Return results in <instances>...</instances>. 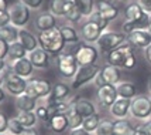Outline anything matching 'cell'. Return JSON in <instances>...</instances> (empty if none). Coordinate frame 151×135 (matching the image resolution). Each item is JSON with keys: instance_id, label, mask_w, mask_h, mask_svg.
I'll list each match as a JSON object with an SVG mask.
<instances>
[{"instance_id": "6da1fadb", "label": "cell", "mask_w": 151, "mask_h": 135, "mask_svg": "<svg viewBox=\"0 0 151 135\" xmlns=\"http://www.w3.org/2000/svg\"><path fill=\"white\" fill-rule=\"evenodd\" d=\"M106 64L116 66L124 70H133L137 64L136 55H134V47L130 43H123L120 47L106 54Z\"/></svg>"}, {"instance_id": "7a4b0ae2", "label": "cell", "mask_w": 151, "mask_h": 135, "mask_svg": "<svg viewBox=\"0 0 151 135\" xmlns=\"http://www.w3.org/2000/svg\"><path fill=\"white\" fill-rule=\"evenodd\" d=\"M37 39H38L40 47L44 48L47 53H50L51 55H58L59 53H62L66 44L62 34H61L59 27H54L51 30L38 33Z\"/></svg>"}, {"instance_id": "3957f363", "label": "cell", "mask_w": 151, "mask_h": 135, "mask_svg": "<svg viewBox=\"0 0 151 135\" xmlns=\"http://www.w3.org/2000/svg\"><path fill=\"white\" fill-rule=\"evenodd\" d=\"M0 85H3V88L7 91V94L13 95L14 98H16V97H19V95L26 94L27 85H28V80L17 75L13 70L10 68V66H7V68L4 70L3 75L0 77Z\"/></svg>"}, {"instance_id": "277c9868", "label": "cell", "mask_w": 151, "mask_h": 135, "mask_svg": "<svg viewBox=\"0 0 151 135\" xmlns=\"http://www.w3.org/2000/svg\"><path fill=\"white\" fill-rule=\"evenodd\" d=\"M55 66H57L59 75L66 80H72L79 68L75 54L64 53V51L59 53L58 55H55Z\"/></svg>"}, {"instance_id": "5b68a950", "label": "cell", "mask_w": 151, "mask_h": 135, "mask_svg": "<svg viewBox=\"0 0 151 135\" xmlns=\"http://www.w3.org/2000/svg\"><path fill=\"white\" fill-rule=\"evenodd\" d=\"M126 41H127V36L124 33L113 31V30H106L99 37V40L96 41V46H98L99 51L107 54L110 51H113V50H116L117 47H120Z\"/></svg>"}, {"instance_id": "8992f818", "label": "cell", "mask_w": 151, "mask_h": 135, "mask_svg": "<svg viewBox=\"0 0 151 135\" xmlns=\"http://www.w3.org/2000/svg\"><path fill=\"white\" fill-rule=\"evenodd\" d=\"M150 19H151V16L145 13L137 1L129 3V4L126 6L124 20L132 21L133 24L136 26V28H147L148 23H150Z\"/></svg>"}, {"instance_id": "52a82bcc", "label": "cell", "mask_w": 151, "mask_h": 135, "mask_svg": "<svg viewBox=\"0 0 151 135\" xmlns=\"http://www.w3.org/2000/svg\"><path fill=\"white\" fill-rule=\"evenodd\" d=\"M9 14H10V23L19 28H26V26L31 20V9H28L20 0L9 6Z\"/></svg>"}, {"instance_id": "ba28073f", "label": "cell", "mask_w": 151, "mask_h": 135, "mask_svg": "<svg viewBox=\"0 0 151 135\" xmlns=\"http://www.w3.org/2000/svg\"><path fill=\"white\" fill-rule=\"evenodd\" d=\"M130 115L138 121H147L151 118V97L136 95L132 100Z\"/></svg>"}, {"instance_id": "9c48e42d", "label": "cell", "mask_w": 151, "mask_h": 135, "mask_svg": "<svg viewBox=\"0 0 151 135\" xmlns=\"http://www.w3.org/2000/svg\"><path fill=\"white\" fill-rule=\"evenodd\" d=\"M119 82H122V70L110 64H106L100 68L99 74L95 78V85L98 88L103 85H117Z\"/></svg>"}, {"instance_id": "30bf717a", "label": "cell", "mask_w": 151, "mask_h": 135, "mask_svg": "<svg viewBox=\"0 0 151 135\" xmlns=\"http://www.w3.org/2000/svg\"><path fill=\"white\" fill-rule=\"evenodd\" d=\"M100 71V67L98 64H88V66H79L78 71L75 77L72 78V82H71V87L72 90H79L83 85H86L88 82L91 81H95L96 75L99 74Z\"/></svg>"}, {"instance_id": "8fae6325", "label": "cell", "mask_w": 151, "mask_h": 135, "mask_svg": "<svg viewBox=\"0 0 151 135\" xmlns=\"http://www.w3.org/2000/svg\"><path fill=\"white\" fill-rule=\"evenodd\" d=\"M52 93V84L51 81L44 78H30L27 85L26 94L33 97L35 100H47Z\"/></svg>"}, {"instance_id": "7c38bea8", "label": "cell", "mask_w": 151, "mask_h": 135, "mask_svg": "<svg viewBox=\"0 0 151 135\" xmlns=\"http://www.w3.org/2000/svg\"><path fill=\"white\" fill-rule=\"evenodd\" d=\"M75 57L78 60L79 66H88V64H96L99 58V48L93 44H81L76 51Z\"/></svg>"}, {"instance_id": "4fadbf2b", "label": "cell", "mask_w": 151, "mask_h": 135, "mask_svg": "<svg viewBox=\"0 0 151 135\" xmlns=\"http://www.w3.org/2000/svg\"><path fill=\"white\" fill-rule=\"evenodd\" d=\"M117 98H119V94H117V88H116V85H103V87L98 88L96 100H98L99 105L102 108L109 109V108L116 102Z\"/></svg>"}, {"instance_id": "5bb4252c", "label": "cell", "mask_w": 151, "mask_h": 135, "mask_svg": "<svg viewBox=\"0 0 151 135\" xmlns=\"http://www.w3.org/2000/svg\"><path fill=\"white\" fill-rule=\"evenodd\" d=\"M127 43H130L134 48H145L151 44V33L147 28H137L127 34Z\"/></svg>"}, {"instance_id": "9a60e30c", "label": "cell", "mask_w": 151, "mask_h": 135, "mask_svg": "<svg viewBox=\"0 0 151 135\" xmlns=\"http://www.w3.org/2000/svg\"><path fill=\"white\" fill-rule=\"evenodd\" d=\"M9 66H10V68L13 70L16 74L23 77V78H26V80H30L33 77L34 70H35V67L33 66V63H31V60L28 57L16 60L13 63H9Z\"/></svg>"}, {"instance_id": "2e32d148", "label": "cell", "mask_w": 151, "mask_h": 135, "mask_svg": "<svg viewBox=\"0 0 151 135\" xmlns=\"http://www.w3.org/2000/svg\"><path fill=\"white\" fill-rule=\"evenodd\" d=\"M103 30L93 21L88 20L86 23L82 24L81 27V37L88 43V44H96V41L99 40V37L102 36Z\"/></svg>"}, {"instance_id": "e0dca14e", "label": "cell", "mask_w": 151, "mask_h": 135, "mask_svg": "<svg viewBox=\"0 0 151 135\" xmlns=\"http://www.w3.org/2000/svg\"><path fill=\"white\" fill-rule=\"evenodd\" d=\"M27 57L31 60L33 66L37 70H47V68H50V66H51V54L47 53L45 50L41 47L35 48L31 53H28Z\"/></svg>"}, {"instance_id": "ac0fdd59", "label": "cell", "mask_w": 151, "mask_h": 135, "mask_svg": "<svg viewBox=\"0 0 151 135\" xmlns=\"http://www.w3.org/2000/svg\"><path fill=\"white\" fill-rule=\"evenodd\" d=\"M45 127L48 129H51L54 134L61 135L65 131L69 129V122H68V117L66 114H54L51 115L50 121L45 124Z\"/></svg>"}, {"instance_id": "d6986e66", "label": "cell", "mask_w": 151, "mask_h": 135, "mask_svg": "<svg viewBox=\"0 0 151 135\" xmlns=\"http://www.w3.org/2000/svg\"><path fill=\"white\" fill-rule=\"evenodd\" d=\"M96 10L99 14L107 20L109 23L113 20H116L119 17V7L113 3V1H107V0H99L96 3Z\"/></svg>"}, {"instance_id": "ffe728a7", "label": "cell", "mask_w": 151, "mask_h": 135, "mask_svg": "<svg viewBox=\"0 0 151 135\" xmlns=\"http://www.w3.org/2000/svg\"><path fill=\"white\" fill-rule=\"evenodd\" d=\"M130 105H132V100H127V98H117L116 102L109 108L110 115H112L113 118H116V120L127 118V117L130 115Z\"/></svg>"}, {"instance_id": "44dd1931", "label": "cell", "mask_w": 151, "mask_h": 135, "mask_svg": "<svg viewBox=\"0 0 151 135\" xmlns=\"http://www.w3.org/2000/svg\"><path fill=\"white\" fill-rule=\"evenodd\" d=\"M34 27L38 33L47 31V30H51L54 27H57V20H55V16L51 14L50 12H44V13H38L35 20H34Z\"/></svg>"}, {"instance_id": "7402d4cb", "label": "cell", "mask_w": 151, "mask_h": 135, "mask_svg": "<svg viewBox=\"0 0 151 135\" xmlns=\"http://www.w3.org/2000/svg\"><path fill=\"white\" fill-rule=\"evenodd\" d=\"M73 109L81 114L83 118L86 117H91L93 114H98V108L95 105V102L88 100V98H75L72 102Z\"/></svg>"}, {"instance_id": "603a6c76", "label": "cell", "mask_w": 151, "mask_h": 135, "mask_svg": "<svg viewBox=\"0 0 151 135\" xmlns=\"http://www.w3.org/2000/svg\"><path fill=\"white\" fill-rule=\"evenodd\" d=\"M71 90H72V87L68 85L66 82H62V81L55 82L52 85V93H51V95H50L47 100L50 102L66 101V100L69 98V95H71Z\"/></svg>"}, {"instance_id": "cb8c5ba5", "label": "cell", "mask_w": 151, "mask_h": 135, "mask_svg": "<svg viewBox=\"0 0 151 135\" xmlns=\"http://www.w3.org/2000/svg\"><path fill=\"white\" fill-rule=\"evenodd\" d=\"M19 41L24 46V48H26L28 53H31V51H34L35 48L40 47L38 44V39L34 36L30 30H27V28H20L19 31Z\"/></svg>"}, {"instance_id": "d4e9b609", "label": "cell", "mask_w": 151, "mask_h": 135, "mask_svg": "<svg viewBox=\"0 0 151 135\" xmlns=\"http://www.w3.org/2000/svg\"><path fill=\"white\" fill-rule=\"evenodd\" d=\"M16 108L17 111H34L38 105V100H35L28 94H23L16 97Z\"/></svg>"}, {"instance_id": "484cf974", "label": "cell", "mask_w": 151, "mask_h": 135, "mask_svg": "<svg viewBox=\"0 0 151 135\" xmlns=\"http://www.w3.org/2000/svg\"><path fill=\"white\" fill-rule=\"evenodd\" d=\"M116 88H117L119 98L133 100L137 95V87H136V84H133L130 81H122L116 85Z\"/></svg>"}, {"instance_id": "4316f807", "label": "cell", "mask_w": 151, "mask_h": 135, "mask_svg": "<svg viewBox=\"0 0 151 135\" xmlns=\"http://www.w3.org/2000/svg\"><path fill=\"white\" fill-rule=\"evenodd\" d=\"M16 118L21 122V125L24 127L26 129H31V128H35L37 122H38V118L34 111H19Z\"/></svg>"}, {"instance_id": "83f0119b", "label": "cell", "mask_w": 151, "mask_h": 135, "mask_svg": "<svg viewBox=\"0 0 151 135\" xmlns=\"http://www.w3.org/2000/svg\"><path fill=\"white\" fill-rule=\"evenodd\" d=\"M27 55H28V51L24 48V46H23L20 41H16V43H12L10 47H9L7 60H9V63H13V61H16V60L24 58Z\"/></svg>"}, {"instance_id": "f1b7e54d", "label": "cell", "mask_w": 151, "mask_h": 135, "mask_svg": "<svg viewBox=\"0 0 151 135\" xmlns=\"http://www.w3.org/2000/svg\"><path fill=\"white\" fill-rule=\"evenodd\" d=\"M19 31H20L19 27L13 26L10 23V24H7L4 27H0V39L7 41L9 44L16 43V41H19Z\"/></svg>"}, {"instance_id": "f546056e", "label": "cell", "mask_w": 151, "mask_h": 135, "mask_svg": "<svg viewBox=\"0 0 151 135\" xmlns=\"http://www.w3.org/2000/svg\"><path fill=\"white\" fill-rule=\"evenodd\" d=\"M83 16H82V13L79 12L78 9H76V6H75V3H73V0H71V1H66L65 4V19L69 23H73V24H76V23H79L81 21V19H82Z\"/></svg>"}, {"instance_id": "4dcf8cb0", "label": "cell", "mask_w": 151, "mask_h": 135, "mask_svg": "<svg viewBox=\"0 0 151 135\" xmlns=\"http://www.w3.org/2000/svg\"><path fill=\"white\" fill-rule=\"evenodd\" d=\"M134 127L127 118L114 120V135H133Z\"/></svg>"}, {"instance_id": "1f68e13d", "label": "cell", "mask_w": 151, "mask_h": 135, "mask_svg": "<svg viewBox=\"0 0 151 135\" xmlns=\"http://www.w3.org/2000/svg\"><path fill=\"white\" fill-rule=\"evenodd\" d=\"M75 6L83 17H89L91 14L96 10V3L95 0H73Z\"/></svg>"}, {"instance_id": "d6a6232c", "label": "cell", "mask_w": 151, "mask_h": 135, "mask_svg": "<svg viewBox=\"0 0 151 135\" xmlns=\"http://www.w3.org/2000/svg\"><path fill=\"white\" fill-rule=\"evenodd\" d=\"M59 30H61V34H62L66 44H75V43L79 41V33L76 31L75 27L65 24V26L59 27Z\"/></svg>"}, {"instance_id": "836d02e7", "label": "cell", "mask_w": 151, "mask_h": 135, "mask_svg": "<svg viewBox=\"0 0 151 135\" xmlns=\"http://www.w3.org/2000/svg\"><path fill=\"white\" fill-rule=\"evenodd\" d=\"M100 121H102V118H100L99 114H93L91 117H86V118H83L82 128L85 129V131H88L89 134H95V131L98 129Z\"/></svg>"}, {"instance_id": "e575fe53", "label": "cell", "mask_w": 151, "mask_h": 135, "mask_svg": "<svg viewBox=\"0 0 151 135\" xmlns=\"http://www.w3.org/2000/svg\"><path fill=\"white\" fill-rule=\"evenodd\" d=\"M66 117H68V122H69V129H76L81 128L83 124V117L81 114H78L73 107L71 105V108L66 111Z\"/></svg>"}, {"instance_id": "d590c367", "label": "cell", "mask_w": 151, "mask_h": 135, "mask_svg": "<svg viewBox=\"0 0 151 135\" xmlns=\"http://www.w3.org/2000/svg\"><path fill=\"white\" fill-rule=\"evenodd\" d=\"M93 135H114V121L109 118H102L98 129Z\"/></svg>"}, {"instance_id": "8d00e7d4", "label": "cell", "mask_w": 151, "mask_h": 135, "mask_svg": "<svg viewBox=\"0 0 151 135\" xmlns=\"http://www.w3.org/2000/svg\"><path fill=\"white\" fill-rule=\"evenodd\" d=\"M65 0H51L50 3V13L55 17H65Z\"/></svg>"}, {"instance_id": "74e56055", "label": "cell", "mask_w": 151, "mask_h": 135, "mask_svg": "<svg viewBox=\"0 0 151 135\" xmlns=\"http://www.w3.org/2000/svg\"><path fill=\"white\" fill-rule=\"evenodd\" d=\"M26 128L21 125V122L14 117V118H9V127H7V134L9 135H24Z\"/></svg>"}, {"instance_id": "f35d334b", "label": "cell", "mask_w": 151, "mask_h": 135, "mask_svg": "<svg viewBox=\"0 0 151 135\" xmlns=\"http://www.w3.org/2000/svg\"><path fill=\"white\" fill-rule=\"evenodd\" d=\"M34 112L37 115L38 121L44 122V124H47V122L50 121V118H51V112H50L48 104H44V102H42V104H38L37 108L34 109Z\"/></svg>"}, {"instance_id": "ab89813d", "label": "cell", "mask_w": 151, "mask_h": 135, "mask_svg": "<svg viewBox=\"0 0 151 135\" xmlns=\"http://www.w3.org/2000/svg\"><path fill=\"white\" fill-rule=\"evenodd\" d=\"M88 20L93 21V23H96V24H98V26L100 27V28H102L103 31H106V28L109 27V21L105 20V19H103V17H102V16L99 14L98 10H95V12H93V13L91 14L89 17H88Z\"/></svg>"}, {"instance_id": "60d3db41", "label": "cell", "mask_w": 151, "mask_h": 135, "mask_svg": "<svg viewBox=\"0 0 151 135\" xmlns=\"http://www.w3.org/2000/svg\"><path fill=\"white\" fill-rule=\"evenodd\" d=\"M21 3H24L28 9H31V10H38L41 9L42 6V3H44V0H20Z\"/></svg>"}, {"instance_id": "b9f144b4", "label": "cell", "mask_w": 151, "mask_h": 135, "mask_svg": "<svg viewBox=\"0 0 151 135\" xmlns=\"http://www.w3.org/2000/svg\"><path fill=\"white\" fill-rule=\"evenodd\" d=\"M9 47H10V44L7 41H4L3 39H0V60H7Z\"/></svg>"}, {"instance_id": "7bdbcfd3", "label": "cell", "mask_w": 151, "mask_h": 135, "mask_svg": "<svg viewBox=\"0 0 151 135\" xmlns=\"http://www.w3.org/2000/svg\"><path fill=\"white\" fill-rule=\"evenodd\" d=\"M7 127H9V118L3 111H0V134H7Z\"/></svg>"}, {"instance_id": "ee69618b", "label": "cell", "mask_w": 151, "mask_h": 135, "mask_svg": "<svg viewBox=\"0 0 151 135\" xmlns=\"http://www.w3.org/2000/svg\"><path fill=\"white\" fill-rule=\"evenodd\" d=\"M7 24H10V14L9 10L6 12H0V27H4Z\"/></svg>"}, {"instance_id": "f6af8a7d", "label": "cell", "mask_w": 151, "mask_h": 135, "mask_svg": "<svg viewBox=\"0 0 151 135\" xmlns=\"http://www.w3.org/2000/svg\"><path fill=\"white\" fill-rule=\"evenodd\" d=\"M137 3L141 6V9L145 13L151 16V0H137Z\"/></svg>"}, {"instance_id": "bcb514c9", "label": "cell", "mask_w": 151, "mask_h": 135, "mask_svg": "<svg viewBox=\"0 0 151 135\" xmlns=\"http://www.w3.org/2000/svg\"><path fill=\"white\" fill-rule=\"evenodd\" d=\"M69 135H92V134H89L88 131H85L81 127V128H76V129H69Z\"/></svg>"}, {"instance_id": "7dc6e473", "label": "cell", "mask_w": 151, "mask_h": 135, "mask_svg": "<svg viewBox=\"0 0 151 135\" xmlns=\"http://www.w3.org/2000/svg\"><path fill=\"white\" fill-rule=\"evenodd\" d=\"M141 127H143V129H144L147 134L151 135V118H150V120H147V121L143 122V124H141Z\"/></svg>"}, {"instance_id": "c3c4849f", "label": "cell", "mask_w": 151, "mask_h": 135, "mask_svg": "<svg viewBox=\"0 0 151 135\" xmlns=\"http://www.w3.org/2000/svg\"><path fill=\"white\" fill-rule=\"evenodd\" d=\"M133 135H148V134H147L144 129H143V127H141V125H138V127H134Z\"/></svg>"}, {"instance_id": "681fc988", "label": "cell", "mask_w": 151, "mask_h": 135, "mask_svg": "<svg viewBox=\"0 0 151 135\" xmlns=\"http://www.w3.org/2000/svg\"><path fill=\"white\" fill-rule=\"evenodd\" d=\"M6 97H7V91L3 88V85H0V104L6 101Z\"/></svg>"}, {"instance_id": "f907efd6", "label": "cell", "mask_w": 151, "mask_h": 135, "mask_svg": "<svg viewBox=\"0 0 151 135\" xmlns=\"http://www.w3.org/2000/svg\"><path fill=\"white\" fill-rule=\"evenodd\" d=\"M144 57H145V60L151 64V44L144 50Z\"/></svg>"}, {"instance_id": "816d5d0a", "label": "cell", "mask_w": 151, "mask_h": 135, "mask_svg": "<svg viewBox=\"0 0 151 135\" xmlns=\"http://www.w3.org/2000/svg\"><path fill=\"white\" fill-rule=\"evenodd\" d=\"M7 66H9V64H7L6 60H0V77L3 75V73H4V70L7 68Z\"/></svg>"}, {"instance_id": "f5cc1de1", "label": "cell", "mask_w": 151, "mask_h": 135, "mask_svg": "<svg viewBox=\"0 0 151 135\" xmlns=\"http://www.w3.org/2000/svg\"><path fill=\"white\" fill-rule=\"evenodd\" d=\"M6 10H9L6 0H0V12H6Z\"/></svg>"}, {"instance_id": "db71d44e", "label": "cell", "mask_w": 151, "mask_h": 135, "mask_svg": "<svg viewBox=\"0 0 151 135\" xmlns=\"http://www.w3.org/2000/svg\"><path fill=\"white\" fill-rule=\"evenodd\" d=\"M24 135H40V134L35 131V128H31V129H26Z\"/></svg>"}, {"instance_id": "11a10c76", "label": "cell", "mask_w": 151, "mask_h": 135, "mask_svg": "<svg viewBox=\"0 0 151 135\" xmlns=\"http://www.w3.org/2000/svg\"><path fill=\"white\" fill-rule=\"evenodd\" d=\"M147 87H148V93H150V95H151V77H150V80H148V85H147Z\"/></svg>"}, {"instance_id": "9f6ffc18", "label": "cell", "mask_w": 151, "mask_h": 135, "mask_svg": "<svg viewBox=\"0 0 151 135\" xmlns=\"http://www.w3.org/2000/svg\"><path fill=\"white\" fill-rule=\"evenodd\" d=\"M147 30L151 33V19H150V23H148V26H147Z\"/></svg>"}, {"instance_id": "6f0895ef", "label": "cell", "mask_w": 151, "mask_h": 135, "mask_svg": "<svg viewBox=\"0 0 151 135\" xmlns=\"http://www.w3.org/2000/svg\"><path fill=\"white\" fill-rule=\"evenodd\" d=\"M120 1H129V0H120Z\"/></svg>"}, {"instance_id": "680465c9", "label": "cell", "mask_w": 151, "mask_h": 135, "mask_svg": "<svg viewBox=\"0 0 151 135\" xmlns=\"http://www.w3.org/2000/svg\"><path fill=\"white\" fill-rule=\"evenodd\" d=\"M65 1H71V0H65Z\"/></svg>"}, {"instance_id": "91938a15", "label": "cell", "mask_w": 151, "mask_h": 135, "mask_svg": "<svg viewBox=\"0 0 151 135\" xmlns=\"http://www.w3.org/2000/svg\"><path fill=\"white\" fill-rule=\"evenodd\" d=\"M0 135H6V134H0Z\"/></svg>"}, {"instance_id": "94428289", "label": "cell", "mask_w": 151, "mask_h": 135, "mask_svg": "<svg viewBox=\"0 0 151 135\" xmlns=\"http://www.w3.org/2000/svg\"><path fill=\"white\" fill-rule=\"evenodd\" d=\"M6 135H9V134H6Z\"/></svg>"}]
</instances>
